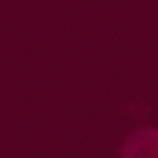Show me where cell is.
<instances>
[{"label":"cell","mask_w":158,"mask_h":158,"mask_svg":"<svg viewBox=\"0 0 158 158\" xmlns=\"http://www.w3.org/2000/svg\"><path fill=\"white\" fill-rule=\"evenodd\" d=\"M121 158H158V129L141 127L132 135H127L121 147Z\"/></svg>","instance_id":"cell-1"}]
</instances>
